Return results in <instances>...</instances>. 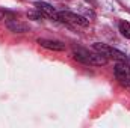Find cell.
I'll use <instances>...</instances> for the list:
<instances>
[{
  "label": "cell",
  "mask_w": 130,
  "mask_h": 128,
  "mask_svg": "<svg viewBox=\"0 0 130 128\" xmlns=\"http://www.w3.org/2000/svg\"><path fill=\"white\" fill-rule=\"evenodd\" d=\"M58 21H62V23H70V24H74V26H88L89 21L82 17V15H77L74 12H70V11H59L58 12Z\"/></svg>",
  "instance_id": "obj_3"
},
{
  "label": "cell",
  "mask_w": 130,
  "mask_h": 128,
  "mask_svg": "<svg viewBox=\"0 0 130 128\" xmlns=\"http://www.w3.org/2000/svg\"><path fill=\"white\" fill-rule=\"evenodd\" d=\"M92 48H94L97 53L103 54L106 59H113V60H118V62H127V56H126L123 51H120V50H117V48H113V47H110V45H107V44L95 42V44L92 45Z\"/></svg>",
  "instance_id": "obj_2"
},
{
  "label": "cell",
  "mask_w": 130,
  "mask_h": 128,
  "mask_svg": "<svg viewBox=\"0 0 130 128\" xmlns=\"http://www.w3.org/2000/svg\"><path fill=\"white\" fill-rule=\"evenodd\" d=\"M3 17H5V14H3V12H2V11H0V21H2V20H3Z\"/></svg>",
  "instance_id": "obj_10"
},
{
  "label": "cell",
  "mask_w": 130,
  "mask_h": 128,
  "mask_svg": "<svg viewBox=\"0 0 130 128\" xmlns=\"http://www.w3.org/2000/svg\"><path fill=\"white\" fill-rule=\"evenodd\" d=\"M35 6H36V9H38L44 17H48V18H53V20L58 21V11H56L52 5H48V3H45V2H36Z\"/></svg>",
  "instance_id": "obj_5"
},
{
  "label": "cell",
  "mask_w": 130,
  "mask_h": 128,
  "mask_svg": "<svg viewBox=\"0 0 130 128\" xmlns=\"http://www.w3.org/2000/svg\"><path fill=\"white\" fill-rule=\"evenodd\" d=\"M6 27L14 33H26L29 32V26L20 20H9L6 21Z\"/></svg>",
  "instance_id": "obj_6"
},
{
  "label": "cell",
  "mask_w": 130,
  "mask_h": 128,
  "mask_svg": "<svg viewBox=\"0 0 130 128\" xmlns=\"http://www.w3.org/2000/svg\"><path fill=\"white\" fill-rule=\"evenodd\" d=\"M38 44L47 50H53V51H64L65 50V45L59 41H52V39H38Z\"/></svg>",
  "instance_id": "obj_7"
},
{
  "label": "cell",
  "mask_w": 130,
  "mask_h": 128,
  "mask_svg": "<svg viewBox=\"0 0 130 128\" xmlns=\"http://www.w3.org/2000/svg\"><path fill=\"white\" fill-rule=\"evenodd\" d=\"M113 72H115V77L120 84H123L126 88L130 86V65L127 62H118L113 68Z\"/></svg>",
  "instance_id": "obj_4"
},
{
  "label": "cell",
  "mask_w": 130,
  "mask_h": 128,
  "mask_svg": "<svg viewBox=\"0 0 130 128\" xmlns=\"http://www.w3.org/2000/svg\"><path fill=\"white\" fill-rule=\"evenodd\" d=\"M120 32H121V35L123 36H126L127 39H130V23H127V21H120Z\"/></svg>",
  "instance_id": "obj_8"
},
{
  "label": "cell",
  "mask_w": 130,
  "mask_h": 128,
  "mask_svg": "<svg viewBox=\"0 0 130 128\" xmlns=\"http://www.w3.org/2000/svg\"><path fill=\"white\" fill-rule=\"evenodd\" d=\"M36 11H38V9H36ZM27 17H29V18H35V20H41V18H44V15H42L39 11H38V12H35V11L29 12V14H27Z\"/></svg>",
  "instance_id": "obj_9"
},
{
  "label": "cell",
  "mask_w": 130,
  "mask_h": 128,
  "mask_svg": "<svg viewBox=\"0 0 130 128\" xmlns=\"http://www.w3.org/2000/svg\"><path fill=\"white\" fill-rule=\"evenodd\" d=\"M73 54H74V59L77 62L83 65H91V66H103V65L107 63V59L100 54V53H92L86 48H80V47H74L73 48Z\"/></svg>",
  "instance_id": "obj_1"
}]
</instances>
